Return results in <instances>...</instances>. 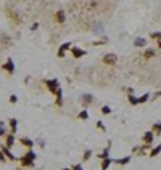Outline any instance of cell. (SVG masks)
<instances>
[{"label": "cell", "instance_id": "cell-1", "mask_svg": "<svg viewBox=\"0 0 161 170\" xmlns=\"http://www.w3.org/2000/svg\"><path fill=\"white\" fill-rule=\"evenodd\" d=\"M34 159H36V154H34L32 151H29V152H27V154L21 159V164H23V165H32V161H34Z\"/></svg>", "mask_w": 161, "mask_h": 170}, {"label": "cell", "instance_id": "cell-2", "mask_svg": "<svg viewBox=\"0 0 161 170\" xmlns=\"http://www.w3.org/2000/svg\"><path fill=\"white\" fill-rule=\"evenodd\" d=\"M3 67H5V69H7L8 72H13V71H15V67H13V63H11V59H8L7 63L3 64Z\"/></svg>", "mask_w": 161, "mask_h": 170}, {"label": "cell", "instance_id": "cell-3", "mask_svg": "<svg viewBox=\"0 0 161 170\" xmlns=\"http://www.w3.org/2000/svg\"><path fill=\"white\" fill-rule=\"evenodd\" d=\"M114 61H116V56H114V55H106L105 56V63H114Z\"/></svg>", "mask_w": 161, "mask_h": 170}, {"label": "cell", "instance_id": "cell-4", "mask_svg": "<svg viewBox=\"0 0 161 170\" xmlns=\"http://www.w3.org/2000/svg\"><path fill=\"white\" fill-rule=\"evenodd\" d=\"M56 19H58V22H63V19H65V15H63V11H58V15H56Z\"/></svg>", "mask_w": 161, "mask_h": 170}, {"label": "cell", "instance_id": "cell-5", "mask_svg": "<svg viewBox=\"0 0 161 170\" xmlns=\"http://www.w3.org/2000/svg\"><path fill=\"white\" fill-rule=\"evenodd\" d=\"M21 143H23V144H26V146H32V143H31L29 140H21Z\"/></svg>", "mask_w": 161, "mask_h": 170}, {"label": "cell", "instance_id": "cell-6", "mask_svg": "<svg viewBox=\"0 0 161 170\" xmlns=\"http://www.w3.org/2000/svg\"><path fill=\"white\" fill-rule=\"evenodd\" d=\"M145 141H148V143L152 141V133H147V135H145Z\"/></svg>", "mask_w": 161, "mask_h": 170}, {"label": "cell", "instance_id": "cell-7", "mask_svg": "<svg viewBox=\"0 0 161 170\" xmlns=\"http://www.w3.org/2000/svg\"><path fill=\"white\" fill-rule=\"evenodd\" d=\"M10 124H11V128H13V132H15V130H16V121L13 119V121H11Z\"/></svg>", "mask_w": 161, "mask_h": 170}, {"label": "cell", "instance_id": "cell-8", "mask_svg": "<svg viewBox=\"0 0 161 170\" xmlns=\"http://www.w3.org/2000/svg\"><path fill=\"white\" fill-rule=\"evenodd\" d=\"M55 85H56V82H55V80H53V82H50V83H48L50 90H55Z\"/></svg>", "mask_w": 161, "mask_h": 170}, {"label": "cell", "instance_id": "cell-9", "mask_svg": "<svg viewBox=\"0 0 161 170\" xmlns=\"http://www.w3.org/2000/svg\"><path fill=\"white\" fill-rule=\"evenodd\" d=\"M7 144H8V146L13 144V137H8V140H7Z\"/></svg>", "mask_w": 161, "mask_h": 170}, {"label": "cell", "instance_id": "cell-10", "mask_svg": "<svg viewBox=\"0 0 161 170\" xmlns=\"http://www.w3.org/2000/svg\"><path fill=\"white\" fill-rule=\"evenodd\" d=\"M82 55V52H80V50H74V56H80Z\"/></svg>", "mask_w": 161, "mask_h": 170}]
</instances>
